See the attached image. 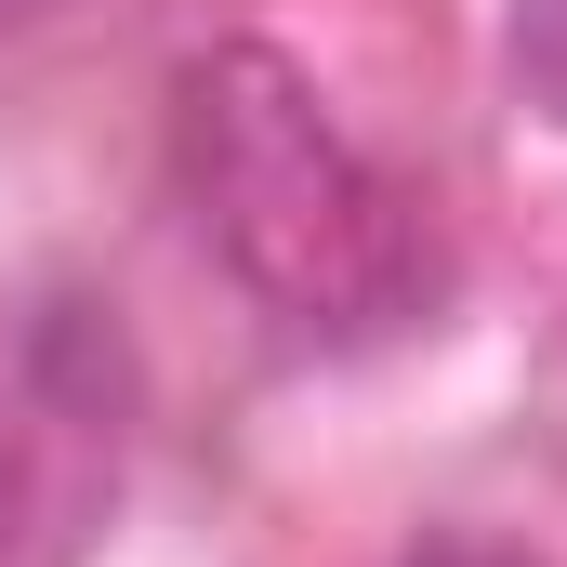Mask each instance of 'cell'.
Here are the masks:
<instances>
[{
  "label": "cell",
  "mask_w": 567,
  "mask_h": 567,
  "mask_svg": "<svg viewBox=\"0 0 567 567\" xmlns=\"http://www.w3.org/2000/svg\"><path fill=\"white\" fill-rule=\"evenodd\" d=\"M172 172L225 278L303 343H396L449 290L423 185H396L330 120V93L278 40H212L172 80Z\"/></svg>",
  "instance_id": "6da1fadb"
},
{
  "label": "cell",
  "mask_w": 567,
  "mask_h": 567,
  "mask_svg": "<svg viewBox=\"0 0 567 567\" xmlns=\"http://www.w3.org/2000/svg\"><path fill=\"white\" fill-rule=\"evenodd\" d=\"M515 93L542 106V120H567V0H515Z\"/></svg>",
  "instance_id": "7a4b0ae2"
},
{
  "label": "cell",
  "mask_w": 567,
  "mask_h": 567,
  "mask_svg": "<svg viewBox=\"0 0 567 567\" xmlns=\"http://www.w3.org/2000/svg\"><path fill=\"white\" fill-rule=\"evenodd\" d=\"M396 567H542L528 542H502V528H423Z\"/></svg>",
  "instance_id": "3957f363"
},
{
  "label": "cell",
  "mask_w": 567,
  "mask_h": 567,
  "mask_svg": "<svg viewBox=\"0 0 567 567\" xmlns=\"http://www.w3.org/2000/svg\"><path fill=\"white\" fill-rule=\"evenodd\" d=\"M27 13H40V0H0V27H27Z\"/></svg>",
  "instance_id": "277c9868"
}]
</instances>
